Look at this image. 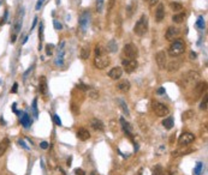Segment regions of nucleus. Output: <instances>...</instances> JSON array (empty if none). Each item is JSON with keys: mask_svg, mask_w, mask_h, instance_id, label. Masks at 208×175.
Returning <instances> with one entry per match:
<instances>
[{"mask_svg": "<svg viewBox=\"0 0 208 175\" xmlns=\"http://www.w3.org/2000/svg\"><path fill=\"white\" fill-rule=\"evenodd\" d=\"M185 50V43L182 38H176L172 41V43L170 44V48H169V54L171 57H178L182 53H184Z\"/></svg>", "mask_w": 208, "mask_h": 175, "instance_id": "nucleus-1", "label": "nucleus"}, {"mask_svg": "<svg viewBox=\"0 0 208 175\" xmlns=\"http://www.w3.org/2000/svg\"><path fill=\"white\" fill-rule=\"evenodd\" d=\"M148 31V17L146 15H142L141 18L134 27V33L137 36H143Z\"/></svg>", "mask_w": 208, "mask_h": 175, "instance_id": "nucleus-2", "label": "nucleus"}, {"mask_svg": "<svg viewBox=\"0 0 208 175\" xmlns=\"http://www.w3.org/2000/svg\"><path fill=\"white\" fill-rule=\"evenodd\" d=\"M152 108H153V112L155 113V115L160 116V118H164V116H167L169 113H170V109L169 107L161 102H158V101H154L152 103Z\"/></svg>", "mask_w": 208, "mask_h": 175, "instance_id": "nucleus-3", "label": "nucleus"}, {"mask_svg": "<svg viewBox=\"0 0 208 175\" xmlns=\"http://www.w3.org/2000/svg\"><path fill=\"white\" fill-rule=\"evenodd\" d=\"M199 79H200V74H199L196 71H189V72H186V73L183 76V82H184V84H185L186 86L197 83Z\"/></svg>", "mask_w": 208, "mask_h": 175, "instance_id": "nucleus-4", "label": "nucleus"}, {"mask_svg": "<svg viewBox=\"0 0 208 175\" xmlns=\"http://www.w3.org/2000/svg\"><path fill=\"white\" fill-rule=\"evenodd\" d=\"M123 52H124V55L126 57V59H136L137 55H139V49L133 43L125 44L124 48H123Z\"/></svg>", "mask_w": 208, "mask_h": 175, "instance_id": "nucleus-5", "label": "nucleus"}, {"mask_svg": "<svg viewBox=\"0 0 208 175\" xmlns=\"http://www.w3.org/2000/svg\"><path fill=\"white\" fill-rule=\"evenodd\" d=\"M109 64H111V59H109V57H107L106 54H104V55H96L95 59H94V65H95V67H96V69H100V70L107 67Z\"/></svg>", "mask_w": 208, "mask_h": 175, "instance_id": "nucleus-6", "label": "nucleus"}, {"mask_svg": "<svg viewBox=\"0 0 208 175\" xmlns=\"http://www.w3.org/2000/svg\"><path fill=\"white\" fill-rule=\"evenodd\" d=\"M155 61H156V64H158L160 70H165L166 63H167V54H166V52L165 50L158 52L156 55H155Z\"/></svg>", "mask_w": 208, "mask_h": 175, "instance_id": "nucleus-7", "label": "nucleus"}, {"mask_svg": "<svg viewBox=\"0 0 208 175\" xmlns=\"http://www.w3.org/2000/svg\"><path fill=\"white\" fill-rule=\"evenodd\" d=\"M137 66H139V64L135 59H124L123 60V69L126 73H133L134 71H136Z\"/></svg>", "mask_w": 208, "mask_h": 175, "instance_id": "nucleus-8", "label": "nucleus"}, {"mask_svg": "<svg viewBox=\"0 0 208 175\" xmlns=\"http://www.w3.org/2000/svg\"><path fill=\"white\" fill-rule=\"evenodd\" d=\"M195 140V136L193 133H189V132H184L179 136V139H178V144L182 145V146H186L189 144H191L193 141Z\"/></svg>", "mask_w": 208, "mask_h": 175, "instance_id": "nucleus-9", "label": "nucleus"}, {"mask_svg": "<svg viewBox=\"0 0 208 175\" xmlns=\"http://www.w3.org/2000/svg\"><path fill=\"white\" fill-rule=\"evenodd\" d=\"M179 35V29L176 28V27H169V29L166 30V34L165 37L167 41H173L177 38V36Z\"/></svg>", "mask_w": 208, "mask_h": 175, "instance_id": "nucleus-10", "label": "nucleus"}, {"mask_svg": "<svg viewBox=\"0 0 208 175\" xmlns=\"http://www.w3.org/2000/svg\"><path fill=\"white\" fill-rule=\"evenodd\" d=\"M164 18H165V7L163 4H159L155 10V21L158 23H161Z\"/></svg>", "mask_w": 208, "mask_h": 175, "instance_id": "nucleus-11", "label": "nucleus"}, {"mask_svg": "<svg viewBox=\"0 0 208 175\" xmlns=\"http://www.w3.org/2000/svg\"><path fill=\"white\" fill-rule=\"evenodd\" d=\"M39 91L41 95H47L48 86H47V79L45 76L40 77V79H39Z\"/></svg>", "mask_w": 208, "mask_h": 175, "instance_id": "nucleus-12", "label": "nucleus"}, {"mask_svg": "<svg viewBox=\"0 0 208 175\" xmlns=\"http://www.w3.org/2000/svg\"><path fill=\"white\" fill-rule=\"evenodd\" d=\"M122 74H123V69L119 66H116L108 71V77L111 79H119L122 77Z\"/></svg>", "mask_w": 208, "mask_h": 175, "instance_id": "nucleus-13", "label": "nucleus"}, {"mask_svg": "<svg viewBox=\"0 0 208 175\" xmlns=\"http://www.w3.org/2000/svg\"><path fill=\"white\" fill-rule=\"evenodd\" d=\"M89 12L88 11H86V12H83L82 15H81V18H79V27H81V29L84 31L86 29H87V27H88V23H89Z\"/></svg>", "mask_w": 208, "mask_h": 175, "instance_id": "nucleus-14", "label": "nucleus"}, {"mask_svg": "<svg viewBox=\"0 0 208 175\" xmlns=\"http://www.w3.org/2000/svg\"><path fill=\"white\" fill-rule=\"evenodd\" d=\"M116 88H117V90H118V91H120V92L125 94V92H128V91L130 90L131 85H130V82H129V80L124 79V80L119 82V83L117 84V86H116Z\"/></svg>", "mask_w": 208, "mask_h": 175, "instance_id": "nucleus-15", "label": "nucleus"}, {"mask_svg": "<svg viewBox=\"0 0 208 175\" xmlns=\"http://www.w3.org/2000/svg\"><path fill=\"white\" fill-rule=\"evenodd\" d=\"M137 10V1L136 0H133L128 6H126V17L128 18H131L133 15L136 12Z\"/></svg>", "mask_w": 208, "mask_h": 175, "instance_id": "nucleus-16", "label": "nucleus"}, {"mask_svg": "<svg viewBox=\"0 0 208 175\" xmlns=\"http://www.w3.org/2000/svg\"><path fill=\"white\" fill-rule=\"evenodd\" d=\"M76 136H77L78 139L82 140V141H86V140H88L90 138V133H89V131L86 130V128H79V130L77 131Z\"/></svg>", "mask_w": 208, "mask_h": 175, "instance_id": "nucleus-17", "label": "nucleus"}, {"mask_svg": "<svg viewBox=\"0 0 208 175\" xmlns=\"http://www.w3.org/2000/svg\"><path fill=\"white\" fill-rule=\"evenodd\" d=\"M90 126L95 130V131H104L105 130V125L104 122L99 119H92L90 121Z\"/></svg>", "mask_w": 208, "mask_h": 175, "instance_id": "nucleus-18", "label": "nucleus"}, {"mask_svg": "<svg viewBox=\"0 0 208 175\" xmlns=\"http://www.w3.org/2000/svg\"><path fill=\"white\" fill-rule=\"evenodd\" d=\"M206 86H207V83L206 82H200L195 88H194V92L196 96H201L203 94V91H206Z\"/></svg>", "mask_w": 208, "mask_h": 175, "instance_id": "nucleus-19", "label": "nucleus"}, {"mask_svg": "<svg viewBox=\"0 0 208 175\" xmlns=\"http://www.w3.org/2000/svg\"><path fill=\"white\" fill-rule=\"evenodd\" d=\"M64 46H65V42H62L60 43V48L58 50V57H57V64L58 65H63V61H64V54H65Z\"/></svg>", "mask_w": 208, "mask_h": 175, "instance_id": "nucleus-20", "label": "nucleus"}, {"mask_svg": "<svg viewBox=\"0 0 208 175\" xmlns=\"http://www.w3.org/2000/svg\"><path fill=\"white\" fill-rule=\"evenodd\" d=\"M179 69H180V61L177 60V59L172 60V61L167 65V71H169V72H176V71H178Z\"/></svg>", "mask_w": 208, "mask_h": 175, "instance_id": "nucleus-21", "label": "nucleus"}, {"mask_svg": "<svg viewBox=\"0 0 208 175\" xmlns=\"http://www.w3.org/2000/svg\"><path fill=\"white\" fill-rule=\"evenodd\" d=\"M118 50V43L116 40H111L108 43H107V47H106V52H109V53H116Z\"/></svg>", "mask_w": 208, "mask_h": 175, "instance_id": "nucleus-22", "label": "nucleus"}, {"mask_svg": "<svg viewBox=\"0 0 208 175\" xmlns=\"http://www.w3.org/2000/svg\"><path fill=\"white\" fill-rule=\"evenodd\" d=\"M8 145H10V139L8 138H4V139L0 141V157L5 154V151L7 150Z\"/></svg>", "mask_w": 208, "mask_h": 175, "instance_id": "nucleus-23", "label": "nucleus"}, {"mask_svg": "<svg viewBox=\"0 0 208 175\" xmlns=\"http://www.w3.org/2000/svg\"><path fill=\"white\" fill-rule=\"evenodd\" d=\"M163 126H164L166 130H171V128L173 127V118H172V116L165 118L164 121H163Z\"/></svg>", "mask_w": 208, "mask_h": 175, "instance_id": "nucleus-24", "label": "nucleus"}, {"mask_svg": "<svg viewBox=\"0 0 208 175\" xmlns=\"http://www.w3.org/2000/svg\"><path fill=\"white\" fill-rule=\"evenodd\" d=\"M89 55H90V49H89L88 46H84V47L81 49V59L87 60V59L89 58Z\"/></svg>", "mask_w": 208, "mask_h": 175, "instance_id": "nucleus-25", "label": "nucleus"}, {"mask_svg": "<svg viewBox=\"0 0 208 175\" xmlns=\"http://www.w3.org/2000/svg\"><path fill=\"white\" fill-rule=\"evenodd\" d=\"M170 8H171L172 11H174V12H180V11H183V5H182L180 2L173 1V2L170 4Z\"/></svg>", "mask_w": 208, "mask_h": 175, "instance_id": "nucleus-26", "label": "nucleus"}, {"mask_svg": "<svg viewBox=\"0 0 208 175\" xmlns=\"http://www.w3.org/2000/svg\"><path fill=\"white\" fill-rule=\"evenodd\" d=\"M184 18H185V13H184V12H179V13L173 15L172 21H173L174 23H182V22L184 21Z\"/></svg>", "mask_w": 208, "mask_h": 175, "instance_id": "nucleus-27", "label": "nucleus"}, {"mask_svg": "<svg viewBox=\"0 0 208 175\" xmlns=\"http://www.w3.org/2000/svg\"><path fill=\"white\" fill-rule=\"evenodd\" d=\"M21 124H22L24 127H29V126H30L32 121H30V118H29L28 114H24V115L21 118Z\"/></svg>", "mask_w": 208, "mask_h": 175, "instance_id": "nucleus-28", "label": "nucleus"}, {"mask_svg": "<svg viewBox=\"0 0 208 175\" xmlns=\"http://www.w3.org/2000/svg\"><path fill=\"white\" fill-rule=\"evenodd\" d=\"M193 116H195V112L194 110H186V112H184L183 114H182V119H183V121H185V120H189V119H191Z\"/></svg>", "mask_w": 208, "mask_h": 175, "instance_id": "nucleus-29", "label": "nucleus"}, {"mask_svg": "<svg viewBox=\"0 0 208 175\" xmlns=\"http://www.w3.org/2000/svg\"><path fill=\"white\" fill-rule=\"evenodd\" d=\"M95 54L96 55H104V54H106V48L102 44H96L95 46Z\"/></svg>", "mask_w": 208, "mask_h": 175, "instance_id": "nucleus-30", "label": "nucleus"}, {"mask_svg": "<svg viewBox=\"0 0 208 175\" xmlns=\"http://www.w3.org/2000/svg\"><path fill=\"white\" fill-rule=\"evenodd\" d=\"M118 103L120 105V108H122V110L124 112V114H126V115L129 116V115H130V112H129V108H128L126 103H125L123 100H118Z\"/></svg>", "mask_w": 208, "mask_h": 175, "instance_id": "nucleus-31", "label": "nucleus"}, {"mask_svg": "<svg viewBox=\"0 0 208 175\" xmlns=\"http://www.w3.org/2000/svg\"><path fill=\"white\" fill-rule=\"evenodd\" d=\"M104 5H105V0H96V11H98L99 13L102 12Z\"/></svg>", "mask_w": 208, "mask_h": 175, "instance_id": "nucleus-32", "label": "nucleus"}, {"mask_svg": "<svg viewBox=\"0 0 208 175\" xmlns=\"http://www.w3.org/2000/svg\"><path fill=\"white\" fill-rule=\"evenodd\" d=\"M163 172H164L163 167H161L160 164H158V166H155V168L153 169V175H161L163 174Z\"/></svg>", "mask_w": 208, "mask_h": 175, "instance_id": "nucleus-33", "label": "nucleus"}, {"mask_svg": "<svg viewBox=\"0 0 208 175\" xmlns=\"http://www.w3.org/2000/svg\"><path fill=\"white\" fill-rule=\"evenodd\" d=\"M207 102H208L207 95H205V96H203V101H202V102H201V105H200L201 110H207Z\"/></svg>", "mask_w": 208, "mask_h": 175, "instance_id": "nucleus-34", "label": "nucleus"}, {"mask_svg": "<svg viewBox=\"0 0 208 175\" xmlns=\"http://www.w3.org/2000/svg\"><path fill=\"white\" fill-rule=\"evenodd\" d=\"M201 170H202V163H197V164H196V167H195V169H194V174L200 175Z\"/></svg>", "mask_w": 208, "mask_h": 175, "instance_id": "nucleus-35", "label": "nucleus"}, {"mask_svg": "<svg viewBox=\"0 0 208 175\" xmlns=\"http://www.w3.org/2000/svg\"><path fill=\"white\" fill-rule=\"evenodd\" d=\"M39 37H40V48H41V42L43 41V27L40 24V30H39Z\"/></svg>", "mask_w": 208, "mask_h": 175, "instance_id": "nucleus-36", "label": "nucleus"}, {"mask_svg": "<svg viewBox=\"0 0 208 175\" xmlns=\"http://www.w3.org/2000/svg\"><path fill=\"white\" fill-rule=\"evenodd\" d=\"M89 96H90L92 99L96 100V99H99V92L95 91V90H90V91H89Z\"/></svg>", "mask_w": 208, "mask_h": 175, "instance_id": "nucleus-37", "label": "nucleus"}, {"mask_svg": "<svg viewBox=\"0 0 208 175\" xmlns=\"http://www.w3.org/2000/svg\"><path fill=\"white\" fill-rule=\"evenodd\" d=\"M114 4H116V0H108V4H107V11H108V12L112 11Z\"/></svg>", "mask_w": 208, "mask_h": 175, "instance_id": "nucleus-38", "label": "nucleus"}, {"mask_svg": "<svg viewBox=\"0 0 208 175\" xmlns=\"http://www.w3.org/2000/svg\"><path fill=\"white\" fill-rule=\"evenodd\" d=\"M53 48H54L53 44H47V46H46V53H47L48 55H51V54L53 53Z\"/></svg>", "mask_w": 208, "mask_h": 175, "instance_id": "nucleus-39", "label": "nucleus"}, {"mask_svg": "<svg viewBox=\"0 0 208 175\" xmlns=\"http://www.w3.org/2000/svg\"><path fill=\"white\" fill-rule=\"evenodd\" d=\"M53 119H54V122L58 125V126H62V120L58 115H53Z\"/></svg>", "mask_w": 208, "mask_h": 175, "instance_id": "nucleus-40", "label": "nucleus"}, {"mask_svg": "<svg viewBox=\"0 0 208 175\" xmlns=\"http://www.w3.org/2000/svg\"><path fill=\"white\" fill-rule=\"evenodd\" d=\"M75 174L76 175H86V172H84L83 169H81V168H77V169H75Z\"/></svg>", "mask_w": 208, "mask_h": 175, "instance_id": "nucleus-41", "label": "nucleus"}, {"mask_svg": "<svg viewBox=\"0 0 208 175\" xmlns=\"http://www.w3.org/2000/svg\"><path fill=\"white\" fill-rule=\"evenodd\" d=\"M36 100H34V102H33V110H34V114L35 116H37V107H36Z\"/></svg>", "mask_w": 208, "mask_h": 175, "instance_id": "nucleus-42", "label": "nucleus"}, {"mask_svg": "<svg viewBox=\"0 0 208 175\" xmlns=\"http://www.w3.org/2000/svg\"><path fill=\"white\" fill-rule=\"evenodd\" d=\"M43 1H45V0H37V4H36V6H35V8H36V10H40V7L42 6Z\"/></svg>", "mask_w": 208, "mask_h": 175, "instance_id": "nucleus-43", "label": "nucleus"}, {"mask_svg": "<svg viewBox=\"0 0 208 175\" xmlns=\"http://www.w3.org/2000/svg\"><path fill=\"white\" fill-rule=\"evenodd\" d=\"M53 24H54V28H55V29H58V30H59V29H62V24H60V23H58L57 21H53Z\"/></svg>", "mask_w": 208, "mask_h": 175, "instance_id": "nucleus-44", "label": "nucleus"}, {"mask_svg": "<svg viewBox=\"0 0 208 175\" xmlns=\"http://www.w3.org/2000/svg\"><path fill=\"white\" fill-rule=\"evenodd\" d=\"M48 143L47 141H42L41 144H40V146H41V149H48Z\"/></svg>", "mask_w": 208, "mask_h": 175, "instance_id": "nucleus-45", "label": "nucleus"}, {"mask_svg": "<svg viewBox=\"0 0 208 175\" xmlns=\"http://www.w3.org/2000/svg\"><path fill=\"white\" fill-rule=\"evenodd\" d=\"M197 24H199V27H200V28H203V27H205V22L202 21V18H199Z\"/></svg>", "mask_w": 208, "mask_h": 175, "instance_id": "nucleus-46", "label": "nucleus"}, {"mask_svg": "<svg viewBox=\"0 0 208 175\" xmlns=\"http://www.w3.org/2000/svg\"><path fill=\"white\" fill-rule=\"evenodd\" d=\"M158 1H159V0H149V6H150V7H153Z\"/></svg>", "mask_w": 208, "mask_h": 175, "instance_id": "nucleus-47", "label": "nucleus"}, {"mask_svg": "<svg viewBox=\"0 0 208 175\" xmlns=\"http://www.w3.org/2000/svg\"><path fill=\"white\" fill-rule=\"evenodd\" d=\"M17 86H18V84H17V83H15V84H13V89L11 90V92H13V94H15V92H17Z\"/></svg>", "mask_w": 208, "mask_h": 175, "instance_id": "nucleus-48", "label": "nucleus"}, {"mask_svg": "<svg viewBox=\"0 0 208 175\" xmlns=\"http://www.w3.org/2000/svg\"><path fill=\"white\" fill-rule=\"evenodd\" d=\"M190 58H191V59H195V58H196V54H195V53H190Z\"/></svg>", "mask_w": 208, "mask_h": 175, "instance_id": "nucleus-49", "label": "nucleus"}, {"mask_svg": "<svg viewBox=\"0 0 208 175\" xmlns=\"http://www.w3.org/2000/svg\"><path fill=\"white\" fill-rule=\"evenodd\" d=\"M164 92H165V90H164V89H163V88H161V89H159V90H158V94H164Z\"/></svg>", "mask_w": 208, "mask_h": 175, "instance_id": "nucleus-50", "label": "nucleus"}, {"mask_svg": "<svg viewBox=\"0 0 208 175\" xmlns=\"http://www.w3.org/2000/svg\"><path fill=\"white\" fill-rule=\"evenodd\" d=\"M161 175H172V174H171L170 172H163V174Z\"/></svg>", "mask_w": 208, "mask_h": 175, "instance_id": "nucleus-51", "label": "nucleus"}, {"mask_svg": "<svg viewBox=\"0 0 208 175\" xmlns=\"http://www.w3.org/2000/svg\"><path fill=\"white\" fill-rule=\"evenodd\" d=\"M36 21H37V17H35V18H34V22H33V28H34L35 24H36Z\"/></svg>", "mask_w": 208, "mask_h": 175, "instance_id": "nucleus-52", "label": "nucleus"}, {"mask_svg": "<svg viewBox=\"0 0 208 175\" xmlns=\"http://www.w3.org/2000/svg\"><path fill=\"white\" fill-rule=\"evenodd\" d=\"M94 175H101V174H96V173H94Z\"/></svg>", "mask_w": 208, "mask_h": 175, "instance_id": "nucleus-53", "label": "nucleus"}]
</instances>
